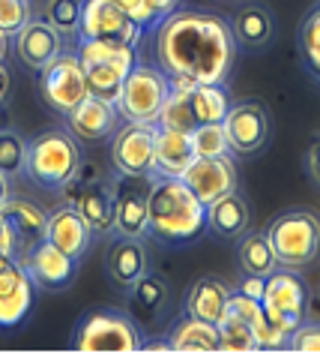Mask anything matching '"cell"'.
Returning a JSON list of instances; mask_svg holds the SVG:
<instances>
[{
	"instance_id": "8992f818",
	"label": "cell",
	"mask_w": 320,
	"mask_h": 357,
	"mask_svg": "<svg viewBox=\"0 0 320 357\" xmlns=\"http://www.w3.org/2000/svg\"><path fill=\"white\" fill-rule=\"evenodd\" d=\"M266 237H269V243H273L278 264L291 267V271L312 264L320 255V220L308 211L282 213L269 225Z\"/></svg>"
},
{
	"instance_id": "ba28073f",
	"label": "cell",
	"mask_w": 320,
	"mask_h": 357,
	"mask_svg": "<svg viewBox=\"0 0 320 357\" xmlns=\"http://www.w3.org/2000/svg\"><path fill=\"white\" fill-rule=\"evenodd\" d=\"M261 306L273 327L291 336L299 324L305 321V306H308V289L305 282L287 267V271H273L266 276Z\"/></svg>"
},
{
	"instance_id": "9a60e30c",
	"label": "cell",
	"mask_w": 320,
	"mask_h": 357,
	"mask_svg": "<svg viewBox=\"0 0 320 357\" xmlns=\"http://www.w3.org/2000/svg\"><path fill=\"white\" fill-rule=\"evenodd\" d=\"M33 276L18 259H0V327H18L33 310Z\"/></svg>"
},
{
	"instance_id": "7bdbcfd3",
	"label": "cell",
	"mask_w": 320,
	"mask_h": 357,
	"mask_svg": "<svg viewBox=\"0 0 320 357\" xmlns=\"http://www.w3.org/2000/svg\"><path fill=\"white\" fill-rule=\"evenodd\" d=\"M312 168H314V177L320 181V144H317L314 151H312Z\"/></svg>"
},
{
	"instance_id": "7a4b0ae2",
	"label": "cell",
	"mask_w": 320,
	"mask_h": 357,
	"mask_svg": "<svg viewBox=\"0 0 320 357\" xmlns=\"http://www.w3.org/2000/svg\"><path fill=\"white\" fill-rule=\"evenodd\" d=\"M147 220L156 237L168 243H186L207 228V204L198 202L179 177H153Z\"/></svg>"
},
{
	"instance_id": "7c38bea8",
	"label": "cell",
	"mask_w": 320,
	"mask_h": 357,
	"mask_svg": "<svg viewBox=\"0 0 320 357\" xmlns=\"http://www.w3.org/2000/svg\"><path fill=\"white\" fill-rule=\"evenodd\" d=\"M201 204H209L227 192H237V162L231 153L225 156H195L189 168L179 174Z\"/></svg>"
},
{
	"instance_id": "30bf717a",
	"label": "cell",
	"mask_w": 320,
	"mask_h": 357,
	"mask_svg": "<svg viewBox=\"0 0 320 357\" xmlns=\"http://www.w3.org/2000/svg\"><path fill=\"white\" fill-rule=\"evenodd\" d=\"M78 33H81V39H102V43L138 45L144 27L135 24L132 18L114 3V0H84Z\"/></svg>"
},
{
	"instance_id": "e575fe53",
	"label": "cell",
	"mask_w": 320,
	"mask_h": 357,
	"mask_svg": "<svg viewBox=\"0 0 320 357\" xmlns=\"http://www.w3.org/2000/svg\"><path fill=\"white\" fill-rule=\"evenodd\" d=\"M30 22V3L27 0H0V33L15 36Z\"/></svg>"
},
{
	"instance_id": "5bb4252c",
	"label": "cell",
	"mask_w": 320,
	"mask_h": 357,
	"mask_svg": "<svg viewBox=\"0 0 320 357\" xmlns=\"http://www.w3.org/2000/svg\"><path fill=\"white\" fill-rule=\"evenodd\" d=\"M222 126H225L227 144H231V153H239V156H252L257 151H264V144L269 142V117L261 102L231 105Z\"/></svg>"
},
{
	"instance_id": "cb8c5ba5",
	"label": "cell",
	"mask_w": 320,
	"mask_h": 357,
	"mask_svg": "<svg viewBox=\"0 0 320 357\" xmlns=\"http://www.w3.org/2000/svg\"><path fill=\"white\" fill-rule=\"evenodd\" d=\"M207 228L218 237H239L248 228V207L237 192H227L222 198L207 204Z\"/></svg>"
},
{
	"instance_id": "ffe728a7",
	"label": "cell",
	"mask_w": 320,
	"mask_h": 357,
	"mask_svg": "<svg viewBox=\"0 0 320 357\" xmlns=\"http://www.w3.org/2000/svg\"><path fill=\"white\" fill-rule=\"evenodd\" d=\"M195 160L192 135L179 130L156 126V156H153V177H179Z\"/></svg>"
},
{
	"instance_id": "d590c367",
	"label": "cell",
	"mask_w": 320,
	"mask_h": 357,
	"mask_svg": "<svg viewBox=\"0 0 320 357\" xmlns=\"http://www.w3.org/2000/svg\"><path fill=\"white\" fill-rule=\"evenodd\" d=\"M303 54H305V61L312 63V69L320 75V9L317 13L308 15V22L303 24Z\"/></svg>"
},
{
	"instance_id": "b9f144b4",
	"label": "cell",
	"mask_w": 320,
	"mask_h": 357,
	"mask_svg": "<svg viewBox=\"0 0 320 357\" xmlns=\"http://www.w3.org/2000/svg\"><path fill=\"white\" fill-rule=\"evenodd\" d=\"M6 93H9V73L3 69V63H0V102L6 99Z\"/></svg>"
},
{
	"instance_id": "484cf974",
	"label": "cell",
	"mask_w": 320,
	"mask_h": 357,
	"mask_svg": "<svg viewBox=\"0 0 320 357\" xmlns=\"http://www.w3.org/2000/svg\"><path fill=\"white\" fill-rule=\"evenodd\" d=\"M231 291H227L225 282L218 280H198L192 289H189V301H186V312L195 315V319H204V321H218L225 312V303Z\"/></svg>"
},
{
	"instance_id": "d4e9b609",
	"label": "cell",
	"mask_w": 320,
	"mask_h": 357,
	"mask_svg": "<svg viewBox=\"0 0 320 357\" xmlns=\"http://www.w3.org/2000/svg\"><path fill=\"white\" fill-rule=\"evenodd\" d=\"M75 211L84 216L93 234H108L114 228V211H111V192H105L99 183H84L75 192Z\"/></svg>"
},
{
	"instance_id": "74e56055",
	"label": "cell",
	"mask_w": 320,
	"mask_h": 357,
	"mask_svg": "<svg viewBox=\"0 0 320 357\" xmlns=\"http://www.w3.org/2000/svg\"><path fill=\"white\" fill-rule=\"evenodd\" d=\"M18 255H22V237L15 225L0 213V259H18Z\"/></svg>"
},
{
	"instance_id": "f6af8a7d",
	"label": "cell",
	"mask_w": 320,
	"mask_h": 357,
	"mask_svg": "<svg viewBox=\"0 0 320 357\" xmlns=\"http://www.w3.org/2000/svg\"><path fill=\"white\" fill-rule=\"evenodd\" d=\"M3 54H6V36L0 33V61H3Z\"/></svg>"
},
{
	"instance_id": "277c9868",
	"label": "cell",
	"mask_w": 320,
	"mask_h": 357,
	"mask_svg": "<svg viewBox=\"0 0 320 357\" xmlns=\"http://www.w3.org/2000/svg\"><path fill=\"white\" fill-rule=\"evenodd\" d=\"M78 165H81V151L69 132L48 130L27 144L24 172L45 190H63L66 183H72L78 177Z\"/></svg>"
},
{
	"instance_id": "d6986e66",
	"label": "cell",
	"mask_w": 320,
	"mask_h": 357,
	"mask_svg": "<svg viewBox=\"0 0 320 357\" xmlns=\"http://www.w3.org/2000/svg\"><path fill=\"white\" fill-rule=\"evenodd\" d=\"M90 237H93V228L87 225V220L75 207H63L48 216V231H45V241H51L60 252H66L69 259H81L90 246Z\"/></svg>"
},
{
	"instance_id": "836d02e7",
	"label": "cell",
	"mask_w": 320,
	"mask_h": 357,
	"mask_svg": "<svg viewBox=\"0 0 320 357\" xmlns=\"http://www.w3.org/2000/svg\"><path fill=\"white\" fill-rule=\"evenodd\" d=\"M84 0H48V22L63 33H78Z\"/></svg>"
},
{
	"instance_id": "52a82bcc",
	"label": "cell",
	"mask_w": 320,
	"mask_h": 357,
	"mask_svg": "<svg viewBox=\"0 0 320 357\" xmlns=\"http://www.w3.org/2000/svg\"><path fill=\"white\" fill-rule=\"evenodd\" d=\"M75 349L90 354H132L141 349V333L126 312H87L75 331Z\"/></svg>"
},
{
	"instance_id": "ee69618b",
	"label": "cell",
	"mask_w": 320,
	"mask_h": 357,
	"mask_svg": "<svg viewBox=\"0 0 320 357\" xmlns=\"http://www.w3.org/2000/svg\"><path fill=\"white\" fill-rule=\"evenodd\" d=\"M9 195V186H6V174H0V204H3V198Z\"/></svg>"
},
{
	"instance_id": "44dd1931",
	"label": "cell",
	"mask_w": 320,
	"mask_h": 357,
	"mask_svg": "<svg viewBox=\"0 0 320 357\" xmlns=\"http://www.w3.org/2000/svg\"><path fill=\"white\" fill-rule=\"evenodd\" d=\"M0 213H3L6 220L15 225L18 237H22V252H24V255L33 250L36 243H42V241H45V231H48V213H45L39 204L27 202V198H13V195H6V198H3V204H0ZM18 261H24L22 255H18Z\"/></svg>"
},
{
	"instance_id": "ab89813d",
	"label": "cell",
	"mask_w": 320,
	"mask_h": 357,
	"mask_svg": "<svg viewBox=\"0 0 320 357\" xmlns=\"http://www.w3.org/2000/svg\"><path fill=\"white\" fill-rule=\"evenodd\" d=\"M264 285H266V276L246 273L237 291H239V294H246V297H252V301H261V297H264Z\"/></svg>"
},
{
	"instance_id": "ac0fdd59",
	"label": "cell",
	"mask_w": 320,
	"mask_h": 357,
	"mask_svg": "<svg viewBox=\"0 0 320 357\" xmlns=\"http://www.w3.org/2000/svg\"><path fill=\"white\" fill-rule=\"evenodd\" d=\"M117 108L114 102H102L96 96L81 99L72 112L66 114L69 121V132L81 142H102L117 130Z\"/></svg>"
},
{
	"instance_id": "5b68a950",
	"label": "cell",
	"mask_w": 320,
	"mask_h": 357,
	"mask_svg": "<svg viewBox=\"0 0 320 357\" xmlns=\"http://www.w3.org/2000/svg\"><path fill=\"white\" fill-rule=\"evenodd\" d=\"M168 93H171V75L162 66L135 63L114 99V108L129 123H156Z\"/></svg>"
},
{
	"instance_id": "4fadbf2b",
	"label": "cell",
	"mask_w": 320,
	"mask_h": 357,
	"mask_svg": "<svg viewBox=\"0 0 320 357\" xmlns=\"http://www.w3.org/2000/svg\"><path fill=\"white\" fill-rule=\"evenodd\" d=\"M156 156V123L120 126L111 144V160L120 174H153Z\"/></svg>"
},
{
	"instance_id": "f35d334b",
	"label": "cell",
	"mask_w": 320,
	"mask_h": 357,
	"mask_svg": "<svg viewBox=\"0 0 320 357\" xmlns=\"http://www.w3.org/2000/svg\"><path fill=\"white\" fill-rule=\"evenodd\" d=\"M114 3L123 9V13L132 18L135 24H141V27L159 24V22H156V15H153V6H150V0H114Z\"/></svg>"
},
{
	"instance_id": "6da1fadb",
	"label": "cell",
	"mask_w": 320,
	"mask_h": 357,
	"mask_svg": "<svg viewBox=\"0 0 320 357\" xmlns=\"http://www.w3.org/2000/svg\"><path fill=\"white\" fill-rule=\"evenodd\" d=\"M159 66L189 84H222L237 57V36L218 15L174 9L156 31Z\"/></svg>"
},
{
	"instance_id": "60d3db41",
	"label": "cell",
	"mask_w": 320,
	"mask_h": 357,
	"mask_svg": "<svg viewBox=\"0 0 320 357\" xmlns=\"http://www.w3.org/2000/svg\"><path fill=\"white\" fill-rule=\"evenodd\" d=\"M150 6H153V15H156V22H162L165 15H171L174 9L179 6V0H150Z\"/></svg>"
},
{
	"instance_id": "f546056e",
	"label": "cell",
	"mask_w": 320,
	"mask_h": 357,
	"mask_svg": "<svg viewBox=\"0 0 320 357\" xmlns=\"http://www.w3.org/2000/svg\"><path fill=\"white\" fill-rule=\"evenodd\" d=\"M216 324H218V342H222V351H234V354L257 351L255 333L246 321L234 319V315H222Z\"/></svg>"
},
{
	"instance_id": "4316f807",
	"label": "cell",
	"mask_w": 320,
	"mask_h": 357,
	"mask_svg": "<svg viewBox=\"0 0 320 357\" xmlns=\"http://www.w3.org/2000/svg\"><path fill=\"white\" fill-rule=\"evenodd\" d=\"M189 102L198 126L201 123H222L225 114L231 112V99L218 84H192L189 87Z\"/></svg>"
},
{
	"instance_id": "8fae6325",
	"label": "cell",
	"mask_w": 320,
	"mask_h": 357,
	"mask_svg": "<svg viewBox=\"0 0 320 357\" xmlns=\"http://www.w3.org/2000/svg\"><path fill=\"white\" fill-rule=\"evenodd\" d=\"M42 73V96L45 102L60 114H69L72 108L87 99V78L84 66L78 61V54H63L60 52L48 66L39 69Z\"/></svg>"
},
{
	"instance_id": "2e32d148",
	"label": "cell",
	"mask_w": 320,
	"mask_h": 357,
	"mask_svg": "<svg viewBox=\"0 0 320 357\" xmlns=\"http://www.w3.org/2000/svg\"><path fill=\"white\" fill-rule=\"evenodd\" d=\"M63 52V39H60V31L42 18H30V22L15 33V54L18 61L30 69H42L54 61V57Z\"/></svg>"
},
{
	"instance_id": "bcb514c9",
	"label": "cell",
	"mask_w": 320,
	"mask_h": 357,
	"mask_svg": "<svg viewBox=\"0 0 320 357\" xmlns=\"http://www.w3.org/2000/svg\"><path fill=\"white\" fill-rule=\"evenodd\" d=\"M0 126H3V114H0Z\"/></svg>"
},
{
	"instance_id": "e0dca14e",
	"label": "cell",
	"mask_w": 320,
	"mask_h": 357,
	"mask_svg": "<svg viewBox=\"0 0 320 357\" xmlns=\"http://www.w3.org/2000/svg\"><path fill=\"white\" fill-rule=\"evenodd\" d=\"M22 264L27 267V273L33 276V282L45 285V289H63V285L75 280L78 261L69 259L66 252H60L51 241H42L24 255Z\"/></svg>"
},
{
	"instance_id": "d6a6232c",
	"label": "cell",
	"mask_w": 320,
	"mask_h": 357,
	"mask_svg": "<svg viewBox=\"0 0 320 357\" xmlns=\"http://www.w3.org/2000/svg\"><path fill=\"white\" fill-rule=\"evenodd\" d=\"M132 294H135V303L147 312H159L168 303V285L159 276H150L147 271L132 282Z\"/></svg>"
},
{
	"instance_id": "9c48e42d",
	"label": "cell",
	"mask_w": 320,
	"mask_h": 357,
	"mask_svg": "<svg viewBox=\"0 0 320 357\" xmlns=\"http://www.w3.org/2000/svg\"><path fill=\"white\" fill-rule=\"evenodd\" d=\"M153 190V174H120L111 186V211H114V231L120 237L150 234L147 202Z\"/></svg>"
},
{
	"instance_id": "3957f363",
	"label": "cell",
	"mask_w": 320,
	"mask_h": 357,
	"mask_svg": "<svg viewBox=\"0 0 320 357\" xmlns=\"http://www.w3.org/2000/svg\"><path fill=\"white\" fill-rule=\"evenodd\" d=\"M135 45H120V43H102V39H81L78 45V61L84 66L87 78V93L114 102L126 75L132 73L135 61Z\"/></svg>"
},
{
	"instance_id": "8d00e7d4",
	"label": "cell",
	"mask_w": 320,
	"mask_h": 357,
	"mask_svg": "<svg viewBox=\"0 0 320 357\" xmlns=\"http://www.w3.org/2000/svg\"><path fill=\"white\" fill-rule=\"evenodd\" d=\"M287 345L299 354H320V324H299L287 336Z\"/></svg>"
},
{
	"instance_id": "f1b7e54d",
	"label": "cell",
	"mask_w": 320,
	"mask_h": 357,
	"mask_svg": "<svg viewBox=\"0 0 320 357\" xmlns=\"http://www.w3.org/2000/svg\"><path fill=\"white\" fill-rule=\"evenodd\" d=\"M234 36H239L246 45H264L273 39V18L264 6H246L234 22Z\"/></svg>"
},
{
	"instance_id": "1f68e13d",
	"label": "cell",
	"mask_w": 320,
	"mask_h": 357,
	"mask_svg": "<svg viewBox=\"0 0 320 357\" xmlns=\"http://www.w3.org/2000/svg\"><path fill=\"white\" fill-rule=\"evenodd\" d=\"M27 160V142L15 130H0V174L13 177L24 172Z\"/></svg>"
},
{
	"instance_id": "603a6c76",
	"label": "cell",
	"mask_w": 320,
	"mask_h": 357,
	"mask_svg": "<svg viewBox=\"0 0 320 357\" xmlns=\"http://www.w3.org/2000/svg\"><path fill=\"white\" fill-rule=\"evenodd\" d=\"M147 271V252L138 237H120L108 252V273L117 285L132 289V282Z\"/></svg>"
},
{
	"instance_id": "7402d4cb",
	"label": "cell",
	"mask_w": 320,
	"mask_h": 357,
	"mask_svg": "<svg viewBox=\"0 0 320 357\" xmlns=\"http://www.w3.org/2000/svg\"><path fill=\"white\" fill-rule=\"evenodd\" d=\"M171 351H192V354H209V351H222L218 342V324L186 315L183 321L174 327L171 333Z\"/></svg>"
},
{
	"instance_id": "83f0119b",
	"label": "cell",
	"mask_w": 320,
	"mask_h": 357,
	"mask_svg": "<svg viewBox=\"0 0 320 357\" xmlns=\"http://www.w3.org/2000/svg\"><path fill=\"white\" fill-rule=\"evenodd\" d=\"M239 267L246 273H257V276H269L275 271L278 259L266 234H246L239 241Z\"/></svg>"
},
{
	"instance_id": "4dcf8cb0",
	"label": "cell",
	"mask_w": 320,
	"mask_h": 357,
	"mask_svg": "<svg viewBox=\"0 0 320 357\" xmlns=\"http://www.w3.org/2000/svg\"><path fill=\"white\" fill-rule=\"evenodd\" d=\"M189 135H192L195 156H225V153H231V144H227V135H225L222 123H201V126H195Z\"/></svg>"
}]
</instances>
